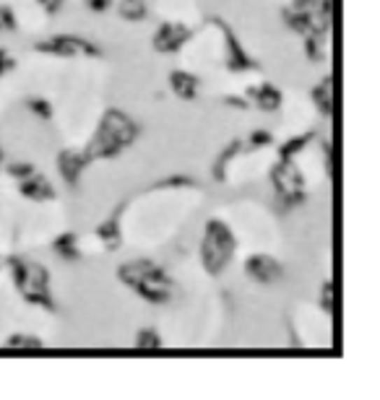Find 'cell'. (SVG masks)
<instances>
[{"label": "cell", "mask_w": 380, "mask_h": 400, "mask_svg": "<svg viewBox=\"0 0 380 400\" xmlns=\"http://www.w3.org/2000/svg\"><path fill=\"white\" fill-rule=\"evenodd\" d=\"M122 13H125V16H141V13H143V8H141L139 3L133 0V3H125V6H122Z\"/></svg>", "instance_id": "cell-1"}, {"label": "cell", "mask_w": 380, "mask_h": 400, "mask_svg": "<svg viewBox=\"0 0 380 400\" xmlns=\"http://www.w3.org/2000/svg\"><path fill=\"white\" fill-rule=\"evenodd\" d=\"M3 57H6V55H3V52H0V60H3Z\"/></svg>", "instance_id": "cell-2"}]
</instances>
